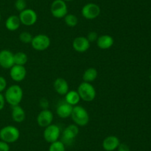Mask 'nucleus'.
I'll use <instances>...</instances> for the list:
<instances>
[{
	"label": "nucleus",
	"mask_w": 151,
	"mask_h": 151,
	"mask_svg": "<svg viewBox=\"0 0 151 151\" xmlns=\"http://www.w3.org/2000/svg\"><path fill=\"white\" fill-rule=\"evenodd\" d=\"M30 44L35 50L44 51L50 47L51 44V40L50 37L46 34L40 33L33 36Z\"/></svg>",
	"instance_id": "5"
},
{
	"label": "nucleus",
	"mask_w": 151,
	"mask_h": 151,
	"mask_svg": "<svg viewBox=\"0 0 151 151\" xmlns=\"http://www.w3.org/2000/svg\"><path fill=\"white\" fill-rule=\"evenodd\" d=\"M14 53L7 49L0 51V67L4 69H10L14 65Z\"/></svg>",
	"instance_id": "11"
},
{
	"label": "nucleus",
	"mask_w": 151,
	"mask_h": 151,
	"mask_svg": "<svg viewBox=\"0 0 151 151\" xmlns=\"http://www.w3.org/2000/svg\"><path fill=\"white\" fill-rule=\"evenodd\" d=\"M50 12L53 17L62 19L68 13V7L63 0H54L50 7Z\"/></svg>",
	"instance_id": "7"
},
{
	"label": "nucleus",
	"mask_w": 151,
	"mask_h": 151,
	"mask_svg": "<svg viewBox=\"0 0 151 151\" xmlns=\"http://www.w3.org/2000/svg\"><path fill=\"white\" fill-rule=\"evenodd\" d=\"M96 42H97V45L99 48L102 49V50H107L113 46L114 40L111 36L104 34V35L100 36Z\"/></svg>",
	"instance_id": "18"
},
{
	"label": "nucleus",
	"mask_w": 151,
	"mask_h": 151,
	"mask_svg": "<svg viewBox=\"0 0 151 151\" xmlns=\"http://www.w3.org/2000/svg\"><path fill=\"white\" fill-rule=\"evenodd\" d=\"M4 96L5 102L12 107L19 105L23 99V90L19 84H12L6 88Z\"/></svg>",
	"instance_id": "1"
},
{
	"label": "nucleus",
	"mask_w": 151,
	"mask_h": 151,
	"mask_svg": "<svg viewBox=\"0 0 151 151\" xmlns=\"http://www.w3.org/2000/svg\"><path fill=\"white\" fill-rule=\"evenodd\" d=\"M71 118L74 121V124L78 126L84 127L87 125L89 121V115L86 110L81 105L73 106Z\"/></svg>",
	"instance_id": "2"
},
{
	"label": "nucleus",
	"mask_w": 151,
	"mask_h": 151,
	"mask_svg": "<svg viewBox=\"0 0 151 151\" xmlns=\"http://www.w3.org/2000/svg\"><path fill=\"white\" fill-rule=\"evenodd\" d=\"M10 144L0 140V151H10Z\"/></svg>",
	"instance_id": "31"
},
{
	"label": "nucleus",
	"mask_w": 151,
	"mask_h": 151,
	"mask_svg": "<svg viewBox=\"0 0 151 151\" xmlns=\"http://www.w3.org/2000/svg\"><path fill=\"white\" fill-rule=\"evenodd\" d=\"M90 44L86 37L78 36L72 41V47L78 53H85L89 49Z\"/></svg>",
	"instance_id": "14"
},
{
	"label": "nucleus",
	"mask_w": 151,
	"mask_h": 151,
	"mask_svg": "<svg viewBox=\"0 0 151 151\" xmlns=\"http://www.w3.org/2000/svg\"><path fill=\"white\" fill-rule=\"evenodd\" d=\"M150 82H151V77H150Z\"/></svg>",
	"instance_id": "36"
},
{
	"label": "nucleus",
	"mask_w": 151,
	"mask_h": 151,
	"mask_svg": "<svg viewBox=\"0 0 151 151\" xmlns=\"http://www.w3.org/2000/svg\"><path fill=\"white\" fill-rule=\"evenodd\" d=\"M39 105L42 110L44 109H48L49 105H50V102H49L48 99H46V98H42L41 99H40L39 101Z\"/></svg>",
	"instance_id": "30"
},
{
	"label": "nucleus",
	"mask_w": 151,
	"mask_h": 151,
	"mask_svg": "<svg viewBox=\"0 0 151 151\" xmlns=\"http://www.w3.org/2000/svg\"><path fill=\"white\" fill-rule=\"evenodd\" d=\"M64 22L69 28H74L78 24V19L75 14L67 13L64 17Z\"/></svg>",
	"instance_id": "24"
},
{
	"label": "nucleus",
	"mask_w": 151,
	"mask_h": 151,
	"mask_svg": "<svg viewBox=\"0 0 151 151\" xmlns=\"http://www.w3.org/2000/svg\"><path fill=\"white\" fill-rule=\"evenodd\" d=\"M7 82L6 78L4 77L0 76V93L5 90L6 88H7Z\"/></svg>",
	"instance_id": "29"
},
{
	"label": "nucleus",
	"mask_w": 151,
	"mask_h": 151,
	"mask_svg": "<svg viewBox=\"0 0 151 151\" xmlns=\"http://www.w3.org/2000/svg\"><path fill=\"white\" fill-rule=\"evenodd\" d=\"M48 151H66V147L61 141L58 140L50 144Z\"/></svg>",
	"instance_id": "25"
},
{
	"label": "nucleus",
	"mask_w": 151,
	"mask_h": 151,
	"mask_svg": "<svg viewBox=\"0 0 151 151\" xmlns=\"http://www.w3.org/2000/svg\"><path fill=\"white\" fill-rule=\"evenodd\" d=\"M60 135H61L60 128L57 124H51L50 125L46 127L43 133L44 140L50 144L58 140Z\"/></svg>",
	"instance_id": "8"
},
{
	"label": "nucleus",
	"mask_w": 151,
	"mask_h": 151,
	"mask_svg": "<svg viewBox=\"0 0 151 151\" xmlns=\"http://www.w3.org/2000/svg\"><path fill=\"white\" fill-rule=\"evenodd\" d=\"M78 93L81 100L86 102H92L96 97L97 92L91 83L83 81L79 84L78 88Z\"/></svg>",
	"instance_id": "4"
},
{
	"label": "nucleus",
	"mask_w": 151,
	"mask_h": 151,
	"mask_svg": "<svg viewBox=\"0 0 151 151\" xmlns=\"http://www.w3.org/2000/svg\"><path fill=\"white\" fill-rule=\"evenodd\" d=\"M28 62V56L24 52H17L14 54V64L24 66Z\"/></svg>",
	"instance_id": "23"
},
{
	"label": "nucleus",
	"mask_w": 151,
	"mask_h": 151,
	"mask_svg": "<svg viewBox=\"0 0 151 151\" xmlns=\"http://www.w3.org/2000/svg\"><path fill=\"white\" fill-rule=\"evenodd\" d=\"M119 144L120 140L119 138L114 135H111L103 139L102 147L106 151H114L117 149Z\"/></svg>",
	"instance_id": "15"
},
{
	"label": "nucleus",
	"mask_w": 151,
	"mask_h": 151,
	"mask_svg": "<svg viewBox=\"0 0 151 151\" xmlns=\"http://www.w3.org/2000/svg\"><path fill=\"white\" fill-rule=\"evenodd\" d=\"M11 117L15 122L22 123L26 118V113L20 105H16L12 107Z\"/></svg>",
	"instance_id": "19"
},
{
	"label": "nucleus",
	"mask_w": 151,
	"mask_h": 151,
	"mask_svg": "<svg viewBox=\"0 0 151 151\" xmlns=\"http://www.w3.org/2000/svg\"><path fill=\"white\" fill-rule=\"evenodd\" d=\"M15 8L18 11L21 12L27 8V1L26 0H16L15 1Z\"/></svg>",
	"instance_id": "27"
},
{
	"label": "nucleus",
	"mask_w": 151,
	"mask_h": 151,
	"mask_svg": "<svg viewBox=\"0 0 151 151\" xmlns=\"http://www.w3.org/2000/svg\"><path fill=\"white\" fill-rule=\"evenodd\" d=\"M5 99H4V95L1 93H0V111L3 110L5 105Z\"/></svg>",
	"instance_id": "33"
},
{
	"label": "nucleus",
	"mask_w": 151,
	"mask_h": 151,
	"mask_svg": "<svg viewBox=\"0 0 151 151\" xmlns=\"http://www.w3.org/2000/svg\"><path fill=\"white\" fill-rule=\"evenodd\" d=\"M21 22L19 19V16L16 15H11V16H8L5 21V28H7V30L11 31H16L20 28Z\"/></svg>",
	"instance_id": "20"
},
{
	"label": "nucleus",
	"mask_w": 151,
	"mask_h": 151,
	"mask_svg": "<svg viewBox=\"0 0 151 151\" xmlns=\"http://www.w3.org/2000/svg\"><path fill=\"white\" fill-rule=\"evenodd\" d=\"M53 118H54V115L51 110L49 109L42 110L37 115V124L41 127L45 128L46 127L52 124Z\"/></svg>",
	"instance_id": "12"
},
{
	"label": "nucleus",
	"mask_w": 151,
	"mask_h": 151,
	"mask_svg": "<svg viewBox=\"0 0 151 151\" xmlns=\"http://www.w3.org/2000/svg\"><path fill=\"white\" fill-rule=\"evenodd\" d=\"M1 12H0V22H1Z\"/></svg>",
	"instance_id": "35"
},
{
	"label": "nucleus",
	"mask_w": 151,
	"mask_h": 151,
	"mask_svg": "<svg viewBox=\"0 0 151 151\" xmlns=\"http://www.w3.org/2000/svg\"><path fill=\"white\" fill-rule=\"evenodd\" d=\"M97 76H98V72L97 69L94 68H89L84 71L82 78L85 82L91 83L97 78Z\"/></svg>",
	"instance_id": "22"
},
{
	"label": "nucleus",
	"mask_w": 151,
	"mask_h": 151,
	"mask_svg": "<svg viewBox=\"0 0 151 151\" xmlns=\"http://www.w3.org/2000/svg\"><path fill=\"white\" fill-rule=\"evenodd\" d=\"M79 133V127L77 124H72L66 127L62 132L61 142L66 145H71Z\"/></svg>",
	"instance_id": "6"
},
{
	"label": "nucleus",
	"mask_w": 151,
	"mask_h": 151,
	"mask_svg": "<svg viewBox=\"0 0 151 151\" xmlns=\"http://www.w3.org/2000/svg\"><path fill=\"white\" fill-rule=\"evenodd\" d=\"M21 24L25 26H32L36 23L38 15L36 12L31 8H26L20 12L19 15Z\"/></svg>",
	"instance_id": "9"
},
{
	"label": "nucleus",
	"mask_w": 151,
	"mask_h": 151,
	"mask_svg": "<svg viewBox=\"0 0 151 151\" xmlns=\"http://www.w3.org/2000/svg\"><path fill=\"white\" fill-rule=\"evenodd\" d=\"M73 106L66 102H61L58 105L56 113L60 118H67L71 116Z\"/></svg>",
	"instance_id": "16"
},
{
	"label": "nucleus",
	"mask_w": 151,
	"mask_h": 151,
	"mask_svg": "<svg viewBox=\"0 0 151 151\" xmlns=\"http://www.w3.org/2000/svg\"><path fill=\"white\" fill-rule=\"evenodd\" d=\"M99 36L98 34H97V32H95V31H90L89 33H88V35H87L86 38L89 41V42H94V41H97V38H98Z\"/></svg>",
	"instance_id": "28"
},
{
	"label": "nucleus",
	"mask_w": 151,
	"mask_h": 151,
	"mask_svg": "<svg viewBox=\"0 0 151 151\" xmlns=\"http://www.w3.org/2000/svg\"><path fill=\"white\" fill-rule=\"evenodd\" d=\"M53 87L58 94L65 96L69 90V86L67 81L63 78H58L53 83Z\"/></svg>",
	"instance_id": "17"
},
{
	"label": "nucleus",
	"mask_w": 151,
	"mask_h": 151,
	"mask_svg": "<svg viewBox=\"0 0 151 151\" xmlns=\"http://www.w3.org/2000/svg\"><path fill=\"white\" fill-rule=\"evenodd\" d=\"M100 12H101V10H100V6L95 3L91 2L85 4L81 10L82 16L88 20H93V19H97L100 16Z\"/></svg>",
	"instance_id": "10"
},
{
	"label": "nucleus",
	"mask_w": 151,
	"mask_h": 151,
	"mask_svg": "<svg viewBox=\"0 0 151 151\" xmlns=\"http://www.w3.org/2000/svg\"><path fill=\"white\" fill-rule=\"evenodd\" d=\"M63 1H72V0H63Z\"/></svg>",
	"instance_id": "34"
},
{
	"label": "nucleus",
	"mask_w": 151,
	"mask_h": 151,
	"mask_svg": "<svg viewBox=\"0 0 151 151\" xmlns=\"http://www.w3.org/2000/svg\"><path fill=\"white\" fill-rule=\"evenodd\" d=\"M117 151H131L130 150V147L127 144L125 143H120L119 147L116 149Z\"/></svg>",
	"instance_id": "32"
},
{
	"label": "nucleus",
	"mask_w": 151,
	"mask_h": 151,
	"mask_svg": "<svg viewBox=\"0 0 151 151\" xmlns=\"http://www.w3.org/2000/svg\"><path fill=\"white\" fill-rule=\"evenodd\" d=\"M20 137V131L13 125H7L0 130V140L8 144L17 142Z\"/></svg>",
	"instance_id": "3"
},
{
	"label": "nucleus",
	"mask_w": 151,
	"mask_h": 151,
	"mask_svg": "<svg viewBox=\"0 0 151 151\" xmlns=\"http://www.w3.org/2000/svg\"><path fill=\"white\" fill-rule=\"evenodd\" d=\"M32 38H33V36H32V34L27 31H24L19 34V40L24 44L31 43Z\"/></svg>",
	"instance_id": "26"
},
{
	"label": "nucleus",
	"mask_w": 151,
	"mask_h": 151,
	"mask_svg": "<svg viewBox=\"0 0 151 151\" xmlns=\"http://www.w3.org/2000/svg\"><path fill=\"white\" fill-rule=\"evenodd\" d=\"M26 1H27V0H26Z\"/></svg>",
	"instance_id": "37"
},
{
	"label": "nucleus",
	"mask_w": 151,
	"mask_h": 151,
	"mask_svg": "<svg viewBox=\"0 0 151 151\" xmlns=\"http://www.w3.org/2000/svg\"><path fill=\"white\" fill-rule=\"evenodd\" d=\"M10 76L12 80L16 82L23 81L27 76V70L24 66L14 65L10 69Z\"/></svg>",
	"instance_id": "13"
},
{
	"label": "nucleus",
	"mask_w": 151,
	"mask_h": 151,
	"mask_svg": "<svg viewBox=\"0 0 151 151\" xmlns=\"http://www.w3.org/2000/svg\"><path fill=\"white\" fill-rule=\"evenodd\" d=\"M81 100V97L77 90H69L68 93L65 95V102L72 106L78 105Z\"/></svg>",
	"instance_id": "21"
}]
</instances>
